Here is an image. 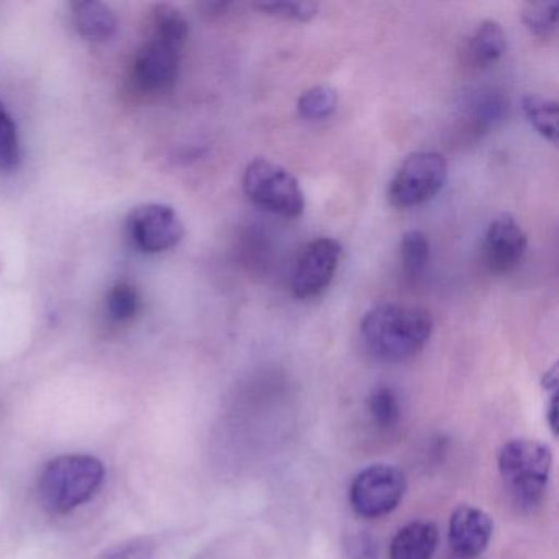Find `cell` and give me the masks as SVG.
Listing matches in <instances>:
<instances>
[{"label":"cell","instance_id":"cell-9","mask_svg":"<svg viewBox=\"0 0 559 559\" xmlns=\"http://www.w3.org/2000/svg\"><path fill=\"white\" fill-rule=\"evenodd\" d=\"M342 245L333 238L310 241L297 258L290 276V290L297 299H313L325 293L338 271Z\"/></svg>","mask_w":559,"mask_h":559},{"label":"cell","instance_id":"cell-1","mask_svg":"<svg viewBox=\"0 0 559 559\" xmlns=\"http://www.w3.org/2000/svg\"><path fill=\"white\" fill-rule=\"evenodd\" d=\"M188 37L185 15L171 5H156L130 67V93L146 99L169 93L178 81Z\"/></svg>","mask_w":559,"mask_h":559},{"label":"cell","instance_id":"cell-14","mask_svg":"<svg viewBox=\"0 0 559 559\" xmlns=\"http://www.w3.org/2000/svg\"><path fill=\"white\" fill-rule=\"evenodd\" d=\"M507 51V37L500 24L486 21L473 32L467 41V53L476 67L489 68L499 63Z\"/></svg>","mask_w":559,"mask_h":559},{"label":"cell","instance_id":"cell-15","mask_svg":"<svg viewBox=\"0 0 559 559\" xmlns=\"http://www.w3.org/2000/svg\"><path fill=\"white\" fill-rule=\"evenodd\" d=\"M522 109L530 126L549 143H558V103L546 99V97L536 96V94H526L522 99Z\"/></svg>","mask_w":559,"mask_h":559},{"label":"cell","instance_id":"cell-4","mask_svg":"<svg viewBox=\"0 0 559 559\" xmlns=\"http://www.w3.org/2000/svg\"><path fill=\"white\" fill-rule=\"evenodd\" d=\"M552 467L548 444L512 440L499 453V474L510 499L520 509L532 510L545 496Z\"/></svg>","mask_w":559,"mask_h":559},{"label":"cell","instance_id":"cell-23","mask_svg":"<svg viewBox=\"0 0 559 559\" xmlns=\"http://www.w3.org/2000/svg\"><path fill=\"white\" fill-rule=\"evenodd\" d=\"M100 559H156V551L148 539H132L114 546Z\"/></svg>","mask_w":559,"mask_h":559},{"label":"cell","instance_id":"cell-8","mask_svg":"<svg viewBox=\"0 0 559 559\" xmlns=\"http://www.w3.org/2000/svg\"><path fill=\"white\" fill-rule=\"evenodd\" d=\"M130 243L146 254L165 253L178 247L185 225L175 209L166 204H142L126 221Z\"/></svg>","mask_w":559,"mask_h":559},{"label":"cell","instance_id":"cell-21","mask_svg":"<svg viewBox=\"0 0 559 559\" xmlns=\"http://www.w3.org/2000/svg\"><path fill=\"white\" fill-rule=\"evenodd\" d=\"M369 414L372 420L381 428H391L397 424L401 418V404L397 395L391 388H376L368 399Z\"/></svg>","mask_w":559,"mask_h":559},{"label":"cell","instance_id":"cell-17","mask_svg":"<svg viewBox=\"0 0 559 559\" xmlns=\"http://www.w3.org/2000/svg\"><path fill=\"white\" fill-rule=\"evenodd\" d=\"M430 260V241L420 230H411L402 237L401 261L405 276L420 277Z\"/></svg>","mask_w":559,"mask_h":559},{"label":"cell","instance_id":"cell-13","mask_svg":"<svg viewBox=\"0 0 559 559\" xmlns=\"http://www.w3.org/2000/svg\"><path fill=\"white\" fill-rule=\"evenodd\" d=\"M71 19L81 37L96 44L109 41L117 32V19L109 5L97 0H80L71 4Z\"/></svg>","mask_w":559,"mask_h":559},{"label":"cell","instance_id":"cell-3","mask_svg":"<svg viewBox=\"0 0 559 559\" xmlns=\"http://www.w3.org/2000/svg\"><path fill=\"white\" fill-rule=\"evenodd\" d=\"M106 467L90 454H64L45 466L38 479V499L53 515H64L90 502L100 489Z\"/></svg>","mask_w":559,"mask_h":559},{"label":"cell","instance_id":"cell-7","mask_svg":"<svg viewBox=\"0 0 559 559\" xmlns=\"http://www.w3.org/2000/svg\"><path fill=\"white\" fill-rule=\"evenodd\" d=\"M407 479L392 464H372L362 469L349 487V503L359 516L379 519L397 509L404 499Z\"/></svg>","mask_w":559,"mask_h":559},{"label":"cell","instance_id":"cell-10","mask_svg":"<svg viewBox=\"0 0 559 559\" xmlns=\"http://www.w3.org/2000/svg\"><path fill=\"white\" fill-rule=\"evenodd\" d=\"M526 250L528 237L513 215H499L487 228L483 258L490 273H512L522 263Z\"/></svg>","mask_w":559,"mask_h":559},{"label":"cell","instance_id":"cell-18","mask_svg":"<svg viewBox=\"0 0 559 559\" xmlns=\"http://www.w3.org/2000/svg\"><path fill=\"white\" fill-rule=\"evenodd\" d=\"M140 302L142 299L135 286L127 281H119L107 294V316L116 323L132 322L140 312Z\"/></svg>","mask_w":559,"mask_h":559},{"label":"cell","instance_id":"cell-16","mask_svg":"<svg viewBox=\"0 0 559 559\" xmlns=\"http://www.w3.org/2000/svg\"><path fill=\"white\" fill-rule=\"evenodd\" d=\"M522 21L535 37L548 40L558 32L559 2L556 0L530 2L523 8Z\"/></svg>","mask_w":559,"mask_h":559},{"label":"cell","instance_id":"cell-19","mask_svg":"<svg viewBox=\"0 0 559 559\" xmlns=\"http://www.w3.org/2000/svg\"><path fill=\"white\" fill-rule=\"evenodd\" d=\"M338 107V93L330 86H316L299 97L297 109L307 120L329 119Z\"/></svg>","mask_w":559,"mask_h":559},{"label":"cell","instance_id":"cell-20","mask_svg":"<svg viewBox=\"0 0 559 559\" xmlns=\"http://www.w3.org/2000/svg\"><path fill=\"white\" fill-rule=\"evenodd\" d=\"M21 140L11 114L0 103V171H12L21 163Z\"/></svg>","mask_w":559,"mask_h":559},{"label":"cell","instance_id":"cell-22","mask_svg":"<svg viewBox=\"0 0 559 559\" xmlns=\"http://www.w3.org/2000/svg\"><path fill=\"white\" fill-rule=\"evenodd\" d=\"M258 11L281 19V21L309 22L319 14L320 5L316 2H297V0H281V2H258Z\"/></svg>","mask_w":559,"mask_h":559},{"label":"cell","instance_id":"cell-11","mask_svg":"<svg viewBox=\"0 0 559 559\" xmlns=\"http://www.w3.org/2000/svg\"><path fill=\"white\" fill-rule=\"evenodd\" d=\"M492 533V519L477 507L461 506L451 513L448 538L457 559L479 558L489 546Z\"/></svg>","mask_w":559,"mask_h":559},{"label":"cell","instance_id":"cell-5","mask_svg":"<svg viewBox=\"0 0 559 559\" xmlns=\"http://www.w3.org/2000/svg\"><path fill=\"white\" fill-rule=\"evenodd\" d=\"M243 191L257 207L283 218H297L306 211V194L293 173L266 158L247 166Z\"/></svg>","mask_w":559,"mask_h":559},{"label":"cell","instance_id":"cell-2","mask_svg":"<svg viewBox=\"0 0 559 559\" xmlns=\"http://www.w3.org/2000/svg\"><path fill=\"white\" fill-rule=\"evenodd\" d=\"M433 332L428 310L402 304H379L361 320V338L379 361L402 362L421 352Z\"/></svg>","mask_w":559,"mask_h":559},{"label":"cell","instance_id":"cell-6","mask_svg":"<svg viewBox=\"0 0 559 559\" xmlns=\"http://www.w3.org/2000/svg\"><path fill=\"white\" fill-rule=\"evenodd\" d=\"M447 158L438 152H417L404 159L389 182L388 198L397 209H414L431 201L447 185Z\"/></svg>","mask_w":559,"mask_h":559},{"label":"cell","instance_id":"cell-24","mask_svg":"<svg viewBox=\"0 0 559 559\" xmlns=\"http://www.w3.org/2000/svg\"><path fill=\"white\" fill-rule=\"evenodd\" d=\"M548 421L552 433L558 435V395H552L551 404L548 408Z\"/></svg>","mask_w":559,"mask_h":559},{"label":"cell","instance_id":"cell-12","mask_svg":"<svg viewBox=\"0 0 559 559\" xmlns=\"http://www.w3.org/2000/svg\"><path fill=\"white\" fill-rule=\"evenodd\" d=\"M438 528L427 520H415L399 530L391 543V559H431L438 546Z\"/></svg>","mask_w":559,"mask_h":559},{"label":"cell","instance_id":"cell-25","mask_svg":"<svg viewBox=\"0 0 559 559\" xmlns=\"http://www.w3.org/2000/svg\"><path fill=\"white\" fill-rule=\"evenodd\" d=\"M558 368H552L551 371L546 372L545 378H543V385L545 389H552L556 392V388H558Z\"/></svg>","mask_w":559,"mask_h":559}]
</instances>
